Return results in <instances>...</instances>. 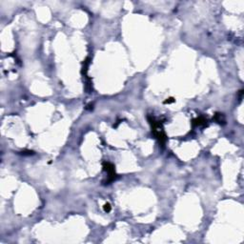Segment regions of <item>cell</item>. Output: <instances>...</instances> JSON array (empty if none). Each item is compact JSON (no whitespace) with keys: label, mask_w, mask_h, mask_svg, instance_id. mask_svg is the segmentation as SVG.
I'll use <instances>...</instances> for the list:
<instances>
[{"label":"cell","mask_w":244,"mask_h":244,"mask_svg":"<svg viewBox=\"0 0 244 244\" xmlns=\"http://www.w3.org/2000/svg\"><path fill=\"white\" fill-rule=\"evenodd\" d=\"M148 119L150 121V124L152 126V132L154 134V136H155V138L157 139V141L159 142V144L161 146H164L166 143L167 137L165 134L163 128H162V124L159 121H155L153 117H148Z\"/></svg>","instance_id":"6da1fadb"},{"label":"cell","mask_w":244,"mask_h":244,"mask_svg":"<svg viewBox=\"0 0 244 244\" xmlns=\"http://www.w3.org/2000/svg\"><path fill=\"white\" fill-rule=\"evenodd\" d=\"M103 169L108 174V179L106 180V184H110L111 182L117 179V176L115 174V169L114 164H112L111 162H104L103 163Z\"/></svg>","instance_id":"7a4b0ae2"},{"label":"cell","mask_w":244,"mask_h":244,"mask_svg":"<svg viewBox=\"0 0 244 244\" xmlns=\"http://www.w3.org/2000/svg\"><path fill=\"white\" fill-rule=\"evenodd\" d=\"M207 123V119L204 118L203 117H199L198 118H195L193 120V125L194 126H202V125H205Z\"/></svg>","instance_id":"3957f363"},{"label":"cell","mask_w":244,"mask_h":244,"mask_svg":"<svg viewBox=\"0 0 244 244\" xmlns=\"http://www.w3.org/2000/svg\"><path fill=\"white\" fill-rule=\"evenodd\" d=\"M214 120L215 122H217V123L219 124H224L225 123V117L223 114H220V112H217V114L215 115L214 117Z\"/></svg>","instance_id":"277c9868"},{"label":"cell","mask_w":244,"mask_h":244,"mask_svg":"<svg viewBox=\"0 0 244 244\" xmlns=\"http://www.w3.org/2000/svg\"><path fill=\"white\" fill-rule=\"evenodd\" d=\"M103 209H104L105 212L109 213V212H111V210H112V206H111L110 203H105L104 206H103Z\"/></svg>","instance_id":"5b68a950"},{"label":"cell","mask_w":244,"mask_h":244,"mask_svg":"<svg viewBox=\"0 0 244 244\" xmlns=\"http://www.w3.org/2000/svg\"><path fill=\"white\" fill-rule=\"evenodd\" d=\"M173 102H174V99L173 97L167 98V100H165V101H164L165 104H170V103H173Z\"/></svg>","instance_id":"8992f818"}]
</instances>
